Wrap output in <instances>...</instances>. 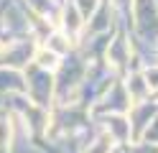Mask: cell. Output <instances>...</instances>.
I'll list each match as a JSON object with an SVG mask.
<instances>
[{"instance_id":"6","label":"cell","mask_w":158,"mask_h":153,"mask_svg":"<svg viewBox=\"0 0 158 153\" xmlns=\"http://www.w3.org/2000/svg\"><path fill=\"white\" fill-rule=\"evenodd\" d=\"M145 82H148V89H158V69H151V71H148V74H145Z\"/></svg>"},{"instance_id":"2","label":"cell","mask_w":158,"mask_h":153,"mask_svg":"<svg viewBox=\"0 0 158 153\" xmlns=\"http://www.w3.org/2000/svg\"><path fill=\"white\" fill-rule=\"evenodd\" d=\"M112 143H115V138L110 135V133H102V135L92 143V148L87 151V153H110L112 151Z\"/></svg>"},{"instance_id":"4","label":"cell","mask_w":158,"mask_h":153,"mask_svg":"<svg viewBox=\"0 0 158 153\" xmlns=\"http://www.w3.org/2000/svg\"><path fill=\"white\" fill-rule=\"evenodd\" d=\"M48 49L56 51V54L61 56L64 51H69V38H66V36H61V33H54L51 38H48Z\"/></svg>"},{"instance_id":"1","label":"cell","mask_w":158,"mask_h":153,"mask_svg":"<svg viewBox=\"0 0 158 153\" xmlns=\"http://www.w3.org/2000/svg\"><path fill=\"white\" fill-rule=\"evenodd\" d=\"M33 61H36V66L44 69V71H56V69H59V54L51 51V49H41V51L33 56Z\"/></svg>"},{"instance_id":"3","label":"cell","mask_w":158,"mask_h":153,"mask_svg":"<svg viewBox=\"0 0 158 153\" xmlns=\"http://www.w3.org/2000/svg\"><path fill=\"white\" fill-rule=\"evenodd\" d=\"M10 138H13L10 120L0 117V153H8V148H10Z\"/></svg>"},{"instance_id":"5","label":"cell","mask_w":158,"mask_h":153,"mask_svg":"<svg viewBox=\"0 0 158 153\" xmlns=\"http://www.w3.org/2000/svg\"><path fill=\"white\" fill-rule=\"evenodd\" d=\"M77 8H79V13L84 18H89L94 13V8H97V0H77Z\"/></svg>"}]
</instances>
